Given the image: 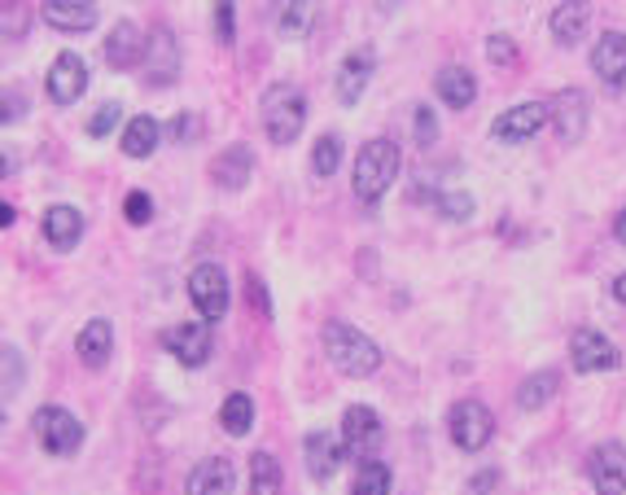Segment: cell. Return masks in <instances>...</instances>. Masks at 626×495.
Instances as JSON below:
<instances>
[{
	"instance_id": "obj_11",
	"label": "cell",
	"mask_w": 626,
	"mask_h": 495,
	"mask_svg": "<svg viewBox=\"0 0 626 495\" xmlns=\"http://www.w3.org/2000/svg\"><path fill=\"white\" fill-rule=\"evenodd\" d=\"M373 71H377V53H373V49H351V53L342 58L338 75H334V93H338V101H342V106H356V101L369 93Z\"/></svg>"
},
{
	"instance_id": "obj_21",
	"label": "cell",
	"mask_w": 626,
	"mask_h": 495,
	"mask_svg": "<svg viewBox=\"0 0 626 495\" xmlns=\"http://www.w3.org/2000/svg\"><path fill=\"white\" fill-rule=\"evenodd\" d=\"M40 232H45V241L53 245V251L67 255V251H75L80 237H84V215L75 206H49L45 219H40Z\"/></svg>"
},
{
	"instance_id": "obj_18",
	"label": "cell",
	"mask_w": 626,
	"mask_h": 495,
	"mask_svg": "<svg viewBox=\"0 0 626 495\" xmlns=\"http://www.w3.org/2000/svg\"><path fill=\"white\" fill-rule=\"evenodd\" d=\"M145 71H149V84H176V75H180V45H176L171 27H154L149 53H145Z\"/></svg>"
},
{
	"instance_id": "obj_43",
	"label": "cell",
	"mask_w": 626,
	"mask_h": 495,
	"mask_svg": "<svg viewBox=\"0 0 626 495\" xmlns=\"http://www.w3.org/2000/svg\"><path fill=\"white\" fill-rule=\"evenodd\" d=\"M27 114V101H23V93L14 97V93H5V123H14V119H23Z\"/></svg>"
},
{
	"instance_id": "obj_46",
	"label": "cell",
	"mask_w": 626,
	"mask_h": 495,
	"mask_svg": "<svg viewBox=\"0 0 626 495\" xmlns=\"http://www.w3.org/2000/svg\"><path fill=\"white\" fill-rule=\"evenodd\" d=\"M377 5H382V10H386V14H390V10H395V5H399V0H377Z\"/></svg>"
},
{
	"instance_id": "obj_15",
	"label": "cell",
	"mask_w": 626,
	"mask_h": 495,
	"mask_svg": "<svg viewBox=\"0 0 626 495\" xmlns=\"http://www.w3.org/2000/svg\"><path fill=\"white\" fill-rule=\"evenodd\" d=\"M232 486H237V469L224 456L197 460L184 478V495H232Z\"/></svg>"
},
{
	"instance_id": "obj_17",
	"label": "cell",
	"mask_w": 626,
	"mask_h": 495,
	"mask_svg": "<svg viewBox=\"0 0 626 495\" xmlns=\"http://www.w3.org/2000/svg\"><path fill=\"white\" fill-rule=\"evenodd\" d=\"M547 106H552V128H556V136H561L565 145H574V141L587 132V97H582L578 88H561Z\"/></svg>"
},
{
	"instance_id": "obj_41",
	"label": "cell",
	"mask_w": 626,
	"mask_h": 495,
	"mask_svg": "<svg viewBox=\"0 0 626 495\" xmlns=\"http://www.w3.org/2000/svg\"><path fill=\"white\" fill-rule=\"evenodd\" d=\"M171 132H176V141H180V145H193V141L202 136V119H197V114H180Z\"/></svg>"
},
{
	"instance_id": "obj_8",
	"label": "cell",
	"mask_w": 626,
	"mask_h": 495,
	"mask_svg": "<svg viewBox=\"0 0 626 495\" xmlns=\"http://www.w3.org/2000/svg\"><path fill=\"white\" fill-rule=\"evenodd\" d=\"M88 88V62L80 53H58L53 67H49V101L53 106H75Z\"/></svg>"
},
{
	"instance_id": "obj_36",
	"label": "cell",
	"mask_w": 626,
	"mask_h": 495,
	"mask_svg": "<svg viewBox=\"0 0 626 495\" xmlns=\"http://www.w3.org/2000/svg\"><path fill=\"white\" fill-rule=\"evenodd\" d=\"M123 215H128V224H136V228H141V224H149V215H154L149 193H141V189H136V193H128V197H123Z\"/></svg>"
},
{
	"instance_id": "obj_10",
	"label": "cell",
	"mask_w": 626,
	"mask_h": 495,
	"mask_svg": "<svg viewBox=\"0 0 626 495\" xmlns=\"http://www.w3.org/2000/svg\"><path fill=\"white\" fill-rule=\"evenodd\" d=\"M595 495H626V443H600L587 460Z\"/></svg>"
},
{
	"instance_id": "obj_39",
	"label": "cell",
	"mask_w": 626,
	"mask_h": 495,
	"mask_svg": "<svg viewBox=\"0 0 626 495\" xmlns=\"http://www.w3.org/2000/svg\"><path fill=\"white\" fill-rule=\"evenodd\" d=\"M417 141L421 145H434L438 141V114L430 106H417Z\"/></svg>"
},
{
	"instance_id": "obj_13",
	"label": "cell",
	"mask_w": 626,
	"mask_h": 495,
	"mask_svg": "<svg viewBox=\"0 0 626 495\" xmlns=\"http://www.w3.org/2000/svg\"><path fill=\"white\" fill-rule=\"evenodd\" d=\"M302 451H306V473L316 478V482H334V473H338V469H342V460L351 456V451H347V443H342V438H334L329 430L306 434Z\"/></svg>"
},
{
	"instance_id": "obj_26",
	"label": "cell",
	"mask_w": 626,
	"mask_h": 495,
	"mask_svg": "<svg viewBox=\"0 0 626 495\" xmlns=\"http://www.w3.org/2000/svg\"><path fill=\"white\" fill-rule=\"evenodd\" d=\"M158 136H162L158 119L136 114V119H128V128H123V154H128V158H149L154 145H158Z\"/></svg>"
},
{
	"instance_id": "obj_3",
	"label": "cell",
	"mask_w": 626,
	"mask_h": 495,
	"mask_svg": "<svg viewBox=\"0 0 626 495\" xmlns=\"http://www.w3.org/2000/svg\"><path fill=\"white\" fill-rule=\"evenodd\" d=\"M351 180H356V197H360V202H369V206L382 202V197L390 193V184L399 180V145L386 141V136L369 141V145L360 149V158H356Z\"/></svg>"
},
{
	"instance_id": "obj_44",
	"label": "cell",
	"mask_w": 626,
	"mask_h": 495,
	"mask_svg": "<svg viewBox=\"0 0 626 495\" xmlns=\"http://www.w3.org/2000/svg\"><path fill=\"white\" fill-rule=\"evenodd\" d=\"M613 237L626 245V206H622V210H617V219H613Z\"/></svg>"
},
{
	"instance_id": "obj_19",
	"label": "cell",
	"mask_w": 626,
	"mask_h": 495,
	"mask_svg": "<svg viewBox=\"0 0 626 495\" xmlns=\"http://www.w3.org/2000/svg\"><path fill=\"white\" fill-rule=\"evenodd\" d=\"M591 71H595L604 84H613V88L626 84V32H604V36L595 40V49H591Z\"/></svg>"
},
{
	"instance_id": "obj_24",
	"label": "cell",
	"mask_w": 626,
	"mask_h": 495,
	"mask_svg": "<svg viewBox=\"0 0 626 495\" xmlns=\"http://www.w3.org/2000/svg\"><path fill=\"white\" fill-rule=\"evenodd\" d=\"M547 27H552V36L561 45H578L587 36V27H591V5H587V0H561V5L552 10Z\"/></svg>"
},
{
	"instance_id": "obj_9",
	"label": "cell",
	"mask_w": 626,
	"mask_h": 495,
	"mask_svg": "<svg viewBox=\"0 0 626 495\" xmlns=\"http://www.w3.org/2000/svg\"><path fill=\"white\" fill-rule=\"evenodd\" d=\"M162 347L184 364V369H202L210 360V321H184L176 329L162 334Z\"/></svg>"
},
{
	"instance_id": "obj_7",
	"label": "cell",
	"mask_w": 626,
	"mask_h": 495,
	"mask_svg": "<svg viewBox=\"0 0 626 495\" xmlns=\"http://www.w3.org/2000/svg\"><path fill=\"white\" fill-rule=\"evenodd\" d=\"M543 123H552V106H547V101H521V106L504 110V114L491 123V136L504 141V145H521V141H530Z\"/></svg>"
},
{
	"instance_id": "obj_29",
	"label": "cell",
	"mask_w": 626,
	"mask_h": 495,
	"mask_svg": "<svg viewBox=\"0 0 626 495\" xmlns=\"http://www.w3.org/2000/svg\"><path fill=\"white\" fill-rule=\"evenodd\" d=\"M219 421H224V430H228L232 438L250 434V425H254V399H250V395H228L224 408H219Z\"/></svg>"
},
{
	"instance_id": "obj_42",
	"label": "cell",
	"mask_w": 626,
	"mask_h": 495,
	"mask_svg": "<svg viewBox=\"0 0 626 495\" xmlns=\"http://www.w3.org/2000/svg\"><path fill=\"white\" fill-rule=\"evenodd\" d=\"M499 486V469H482L478 478H469V495H491Z\"/></svg>"
},
{
	"instance_id": "obj_14",
	"label": "cell",
	"mask_w": 626,
	"mask_h": 495,
	"mask_svg": "<svg viewBox=\"0 0 626 495\" xmlns=\"http://www.w3.org/2000/svg\"><path fill=\"white\" fill-rule=\"evenodd\" d=\"M145 53H149V40L141 36V27H136L132 19H123V23H115V27H110V36H106V62H110L115 71H132V67H141V62H145Z\"/></svg>"
},
{
	"instance_id": "obj_1",
	"label": "cell",
	"mask_w": 626,
	"mask_h": 495,
	"mask_svg": "<svg viewBox=\"0 0 626 495\" xmlns=\"http://www.w3.org/2000/svg\"><path fill=\"white\" fill-rule=\"evenodd\" d=\"M321 342H325L329 364L338 373H347V377H373L382 369V347L369 334H360V329H351L342 321H329L321 329Z\"/></svg>"
},
{
	"instance_id": "obj_34",
	"label": "cell",
	"mask_w": 626,
	"mask_h": 495,
	"mask_svg": "<svg viewBox=\"0 0 626 495\" xmlns=\"http://www.w3.org/2000/svg\"><path fill=\"white\" fill-rule=\"evenodd\" d=\"M119 119H123V106H119V101H106V106H97V114L88 119V136H93V141H101V136H106V132H110Z\"/></svg>"
},
{
	"instance_id": "obj_22",
	"label": "cell",
	"mask_w": 626,
	"mask_h": 495,
	"mask_svg": "<svg viewBox=\"0 0 626 495\" xmlns=\"http://www.w3.org/2000/svg\"><path fill=\"white\" fill-rule=\"evenodd\" d=\"M250 171H254L250 145H228V149L215 154V162H210V180H215L219 189H245Z\"/></svg>"
},
{
	"instance_id": "obj_6",
	"label": "cell",
	"mask_w": 626,
	"mask_h": 495,
	"mask_svg": "<svg viewBox=\"0 0 626 495\" xmlns=\"http://www.w3.org/2000/svg\"><path fill=\"white\" fill-rule=\"evenodd\" d=\"M447 434L460 451H482L495 434V416L482 399H460L452 412H447Z\"/></svg>"
},
{
	"instance_id": "obj_5",
	"label": "cell",
	"mask_w": 626,
	"mask_h": 495,
	"mask_svg": "<svg viewBox=\"0 0 626 495\" xmlns=\"http://www.w3.org/2000/svg\"><path fill=\"white\" fill-rule=\"evenodd\" d=\"M189 299L197 307L202 321H224L228 316V303H232V286H228V273L219 264H197L189 273Z\"/></svg>"
},
{
	"instance_id": "obj_2",
	"label": "cell",
	"mask_w": 626,
	"mask_h": 495,
	"mask_svg": "<svg viewBox=\"0 0 626 495\" xmlns=\"http://www.w3.org/2000/svg\"><path fill=\"white\" fill-rule=\"evenodd\" d=\"M258 114H263V132L272 145H293L302 123H306V97L298 84H267L263 88V101H258Z\"/></svg>"
},
{
	"instance_id": "obj_28",
	"label": "cell",
	"mask_w": 626,
	"mask_h": 495,
	"mask_svg": "<svg viewBox=\"0 0 626 495\" xmlns=\"http://www.w3.org/2000/svg\"><path fill=\"white\" fill-rule=\"evenodd\" d=\"M250 495H285V478L272 451H254L250 456Z\"/></svg>"
},
{
	"instance_id": "obj_12",
	"label": "cell",
	"mask_w": 626,
	"mask_h": 495,
	"mask_svg": "<svg viewBox=\"0 0 626 495\" xmlns=\"http://www.w3.org/2000/svg\"><path fill=\"white\" fill-rule=\"evenodd\" d=\"M569 360H574V369L578 373H609V369H617V347L604 338V334H595V329H578L574 338H569Z\"/></svg>"
},
{
	"instance_id": "obj_16",
	"label": "cell",
	"mask_w": 626,
	"mask_h": 495,
	"mask_svg": "<svg viewBox=\"0 0 626 495\" xmlns=\"http://www.w3.org/2000/svg\"><path fill=\"white\" fill-rule=\"evenodd\" d=\"M342 443H347L351 456H364V460H369V451L382 443V416H377L373 408H364V403L347 408V416H342Z\"/></svg>"
},
{
	"instance_id": "obj_20",
	"label": "cell",
	"mask_w": 626,
	"mask_h": 495,
	"mask_svg": "<svg viewBox=\"0 0 626 495\" xmlns=\"http://www.w3.org/2000/svg\"><path fill=\"white\" fill-rule=\"evenodd\" d=\"M45 23L53 32H93L101 10L93 5V0H45Z\"/></svg>"
},
{
	"instance_id": "obj_32",
	"label": "cell",
	"mask_w": 626,
	"mask_h": 495,
	"mask_svg": "<svg viewBox=\"0 0 626 495\" xmlns=\"http://www.w3.org/2000/svg\"><path fill=\"white\" fill-rule=\"evenodd\" d=\"M351 495H390V469L382 460H364L360 473H356Z\"/></svg>"
},
{
	"instance_id": "obj_45",
	"label": "cell",
	"mask_w": 626,
	"mask_h": 495,
	"mask_svg": "<svg viewBox=\"0 0 626 495\" xmlns=\"http://www.w3.org/2000/svg\"><path fill=\"white\" fill-rule=\"evenodd\" d=\"M613 299H617V303H626V273H622V277H613Z\"/></svg>"
},
{
	"instance_id": "obj_25",
	"label": "cell",
	"mask_w": 626,
	"mask_h": 495,
	"mask_svg": "<svg viewBox=\"0 0 626 495\" xmlns=\"http://www.w3.org/2000/svg\"><path fill=\"white\" fill-rule=\"evenodd\" d=\"M434 93H438L443 106L465 110V106H473V97H478V80H473V71H465V67H447V71L434 75Z\"/></svg>"
},
{
	"instance_id": "obj_30",
	"label": "cell",
	"mask_w": 626,
	"mask_h": 495,
	"mask_svg": "<svg viewBox=\"0 0 626 495\" xmlns=\"http://www.w3.org/2000/svg\"><path fill=\"white\" fill-rule=\"evenodd\" d=\"M311 19H316V0H289L285 14H280V36L285 40H302Z\"/></svg>"
},
{
	"instance_id": "obj_35",
	"label": "cell",
	"mask_w": 626,
	"mask_h": 495,
	"mask_svg": "<svg viewBox=\"0 0 626 495\" xmlns=\"http://www.w3.org/2000/svg\"><path fill=\"white\" fill-rule=\"evenodd\" d=\"M434 206H438V215H447V219H469V215H473V197H469V193H438Z\"/></svg>"
},
{
	"instance_id": "obj_4",
	"label": "cell",
	"mask_w": 626,
	"mask_h": 495,
	"mask_svg": "<svg viewBox=\"0 0 626 495\" xmlns=\"http://www.w3.org/2000/svg\"><path fill=\"white\" fill-rule=\"evenodd\" d=\"M32 430L40 438V447L49 456H75L84 447V425L75 412H67L62 403H45L36 416H32Z\"/></svg>"
},
{
	"instance_id": "obj_27",
	"label": "cell",
	"mask_w": 626,
	"mask_h": 495,
	"mask_svg": "<svg viewBox=\"0 0 626 495\" xmlns=\"http://www.w3.org/2000/svg\"><path fill=\"white\" fill-rule=\"evenodd\" d=\"M561 390V373L556 369H543V373H530L521 386H517V408H526V412H539L552 395Z\"/></svg>"
},
{
	"instance_id": "obj_37",
	"label": "cell",
	"mask_w": 626,
	"mask_h": 495,
	"mask_svg": "<svg viewBox=\"0 0 626 495\" xmlns=\"http://www.w3.org/2000/svg\"><path fill=\"white\" fill-rule=\"evenodd\" d=\"M215 36L224 45H232L237 36V14H232V0H215Z\"/></svg>"
},
{
	"instance_id": "obj_33",
	"label": "cell",
	"mask_w": 626,
	"mask_h": 495,
	"mask_svg": "<svg viewBox=\"0 0 626 495\" xmlns=\"http://www.w3.org/2000/svg\"><path fill=\"white\" fill-rule=\"evenodd\" d=\"M27 27H32L27 5H19V0H5V5H0V32H5V40H10V45H14V40H27Z\"/></svg>"
},
{
	"instance_id": "obj_23",
	"label": "cell",
	"mask_w": 626,
	"mask_h": 495,
	"mask_svg": "<svg viewBox=\"0 0 626 495\" xmlns=\"http://www.w3.org/2000/svg\"><path fill=\"white\" fill-rule=\"evenodd\" d=\"M75 351H80V360L88 369H106L110 355H115V329H110V321H88L80 329V338H75Z\"/></svg>"
},
{
	"instance_id": "obj_40",
	"label": "cell",
	"mask_w": 626,
	"mask_h": 495,
	"mask_svg": "<svg viewBox=\"0 0 626 495\" xmlns=\"http://www.w3.org/2000/svg\"><path fill=\"white\" fill-rule=\"evenodd\" d=\"M486 58H491L495 67H504V62L517 58V45H513L508 36H491V40H486Z\"/></svg>"
},
{
	"instance_id": "obj_38",
	"label": "cell",
	"mask_w": 626,
	"mask_h": 495,
	"mask_svg": "<svg viewBox=\"0 0 626 495\" xmlns=\"http://www.w3.org/2000/svg\"><path fill=\"white\" fill-rule=\"evenodd\" d=\"M27 369H23V351L19 347H5V395H14L23 386Z\"/></svg>"
},
{
	"instance_id": "obj_31",
	"label": "cell",
	"mask_w": 626,
	"mask_h": 495,
	"mask_svg": "<svg viewBox=\"0 0 626 495\" xmlns=\"http://www.w3.org/2000/svg\"><path fill=\"white\" fill-rule=\"evenodd\" d=\"M342 167V136H334V132H325L316 145H311V171H316V176H334Z\"/></svg>"
}]
</instances>
